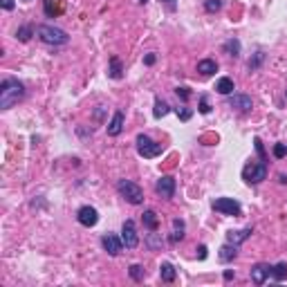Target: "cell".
<instances>
[{
  "label": "cell",
  "mask_w": 287,
  "mask_h": 287,
  "mask_svg": "<svg viewBox=\"0 0 287 287\" xmlns=\"http://www.w3.org/2000/svg\"><path fill=\"white\" fill-rule=\"evenodd\" d=\"M166 2V7H168L170 11H175V0H164Z\"/></svg>",
  "instance_id": "cell-38"
},
{
  "label": "cell",
  "mask_w": 287,
  "mask_h": 287,
  "mask_svg": "<svg viewBox=\"0 0 287 287\" xmlns=\"http://www.w3.org/2000/svg\"><path fill=\"white\" fill-rule=\"evenodd\" d=\"M251 234H253L251 227H247V229H236V231L231 229V231H227V243H231V245H243Z\"/></svg>",
  "instance_id": "cell-14"
},
{
  "label": "cell",
  "mask_w": 287,
  "mask_h": 287,
  "mask_svg": "<svg viewBox=\"0 0 287 287\" xmlns=\"http://www.w3.org/2000/svg\"><path fill=\"white\" fill-rule=\"evenodd\" d=\"M139 2H141V5H146V2H148V0H139Z\"/></svg>",
  "instance_id": "cell-41"
},
{
  "label": "cell",
  "mask_w": 287,
  "mask_h": 287,
  "mask_svg": "<svg viewBox=\"0 0 287 287\" xmlns=\"http://www.w3.org/2000/svg\"><path fill=\"white\" fill-rule=\"evenodd\" d=\"M43 5H45V14L52 18V16H59L61 11H63V7L59 5V2H54V0H43Z\"/></svg>",
  "instance_id": "cell-25"
},
{
  "label": "cell",
  "mask_w": 287,
  "mask_h": 287,
  "mask_svg": "<svg viewBox=\"0 0 287 287\" xmlns=\"http://www.w3.org/2000/svg\"><path fill=\"white\" fill-rule=\"evenodd\" d=\"M231 278H234V272H231V269H227V272H224V281H231Z\"/></svg>",
  "instance_id": "cell-39"
},
{
  "label": "cell",
  "mask_w": 287,
  "mask_h": 287,
  "mask_svg": "<svg viewBox=\"0 0 287 287\" xmlns=\"http://www.w3.org/2000/svg\"><path fill=\"white\" fill-rule=\"evenodd\" d=\"M101 245H103V249H106L110 256H119V253H122V247H123V240L117 238L115 234H106L101 238Z\"/></svg>",
  "instance_id": "cell-11"
},
{
  "label": "cell",
  "mask_w": 287,
  "mask_h": 287,
  "mask_svg": "<svg viewBox=\"0 0 287 287\" xmlns=\"http://www.w3.org/2000/svg\"><path fill=\"white\" fill-rule=\"evenodd\" d=\"M215 90H218L220 94H224V97H229V94L236 90L234 85V79H229V77H222L218 83H215Z\"/></svg>",
  "instance_id": "cell-18"
},
{
  "label": "cell",
  "mask_w": 287,
  "mask_h": 287,
  "mask_svg": "<svg viewBox=\"0 0 287 287\" xmlns=\"http://www.w3.org/2000/svg\"><path fill=\"white\" fill-rule=\"evenodd\" d=\"M229 108H236V110L240 112H249L251 110V97H247V94H234V97H229Z\"/></svg>",
  "instance_id": "cell-12"
},
{
  "label": "cell",
  "mask_w": 287,
  "mask_h": 287,
  "mask_svg": "<svg viewBox=\"0 0 287 287\" xmlns=\"http://www.w3.org/2000/svg\"><path fill=\"white\" fill-rule=\"evenodd\" d=\"M160 278L164 283H173L175 281V267H173L170 263H162L160 265Z\"/></svg>",
  "instance_id": "cell-20"
},
{
  "label": "cell",
  "mask_w": 287,
  "mask_h": 287,
  "mask_svg": "<svg viewBox=\"0 0 287 287\" xmlns=\"http://www.w3.org/2000/svg\"><path fill=\"white\" fill-rule=\"evenodd\" d=\"M265 177H267V160L258 157V162H251L243 168V180L247 184H260Z\"/></svg>",
  "instance_id": "cell-4"
},
{
  "label": "cell",
  "mask_w": 287,
  "mask_h": 287,
  "mask_svg": "<svg viewBox=\"0 0 287 287\" xmlns=\"http://www.w3.org/2000/svg\"><path fill=\"white\" fill-rule=\"evenodd\" d=\"M144 227L148 229V231H157V227H160V220H157V213L153 209H148V211H144Z\"/></svg>",
  "instance_id": "cell-19"
},
{
  "label": "cell",
  "mask_w": 287,
  "mask_h": 287,
  "mask_svg": "<svg viewBox=\"0 0 287 287\" xmlns=\"http://www.w3.org/2000/svg\"><path fill=\"white\" fill-rule=\"evenodd\" d=\"M135 144H137V153H139L144 160H155V157H160L162 153H164V146L162 144H157V141H153L148 135H137V139H135Z\"/></svg>",
  "instance_id": "cell-3"
},
{
  "label": "cell",
  "mask_w": 287,
  "mask_h": 287,
  "mask_svg": "<svg viewBox=\"0 0 287 287\" xmlns=\"http://www.w3.org/2000/svg\"><path fill=\"white\" fill-rule=\"evenodd\" d=\"M205 9L209 14H215V11L222 9V0H205Z\"/></svg>",
  "instance_id": "cell-28"
},
{
  "label": "cell",
  "mask_w": 287,
  "mask_h": 287,
  "mask_svg": "<svg viewBox=\"0 0 287 287\" xmlns=\"http://www.w3.org/2000/svg\"><path fill=\"white\" fill-rule=\"evenodd\" d=\"M285 155H287V146L285 144H276V146H274V157L281 160V157H285Z\"/></svg>",
  "instance_id": "cell-32"
},
{
  "label": "cell",
  "mask_w": 287,
  "mask_h": 287,
  "mask_svg": "<svg viewBox=\"0 0 287 287\" xmlns=\"http://www.w3.org/2000/svg\"><path fill=\"white\" fill-rule=\"evenodd\" d=\"M0 5H2V9L11 11V9H14V0H0Z\"/></svg>",
  "instance_id": "cell-35"
},
{
  "label": "cell",
  "mask_w": 287,
  "mask_h": 287,
  "mask_svg": "<svg viewBox=\"0 0 287 287\" xmlns=\"http://www.w3.org/2000/svg\"><path fill=\"white\" fill-rule=\"evenodd\" d=\"M155 191H157L160 198L170 200L173 195H175V180H173L170 175H162L160 180H157V184H155Z\"/></svg>",
  "instance_id": "cell-8"
},
{
  "label": "cell",
  "mask_w": 287,
  "mask_h": 287,
  "mask_svg": "<svg viewBox=\"0 0 287 287\" xmlns=\"http://www.w3.org/2000/svg\"><path fill=\"white\" fill-rule=\"evenodd\" d=\"M198 72L202 74V77H211L213 72H218V63H215L213 59H205L198 63Z\"/></svg>",
  "instance_id": "cell-17"
},
{
  "label": "cell",
  "mask_w": 287,
  "mask_h": 287,
  "mask_svg": "<svg viewBox=\"0 0 287 287\" xmlns=\"http://www.w3.org/2000/svg\"><path fill=\"white\" fill-rule=\"evenodd\" d=\"M25 97V85L18 79H5L0 83V110L14 108Z\"/></svg>",
  "instance_id": "cell-1"
},
{
  "label": "cell",
  "mask_w": 287,
  "mask_h": 287,
  "mask_svg": "<svg viewBox=\"0 0 287 287\" xmlns=\"http://www.w3.org/2000/svg\"><path fill=\"white\" fill-rule=\"evenodd\" d=\"M251 283L253 285H263L267 278H272V265H265V263H258L251 267Z\"/></svg>",
  "instance_id": "cell-10"
},
{
  "label": "cell",
  "mask_w": 287,
  "mask_h": 287,
  "mask_svg": "<svg viewBox=\"0 0 287 287\" xmlns=\"http://www.w3.org/2000/svg\"><path fill=\"white\" fill-rule=\"evenodd\" d=\"M184 238V222H182L180 218L173 220V234H170V243H177V240Z\"/></svg>",
  "instance_id": "cell-21"
},
{
  "label": "cell",
  "mask_w": 287,
  "mask_h": 287,
  "mask_svg": "<svg viewBox=\"0 0 287 287\" xmlns=\"http://www.w3.org/2000/svg\"><path fill=\"white\" fill-rule=\"evenodd\" d=\"M285 94H287V90H285Z\"/></svg>",
  "instance_id": "cell-42"
},
{
  "label": "cell",
  "mask_w": 287,
  "mask_h": 287,
  "mask_svg": "<svg viewBox=\"0 0 287 287\" xmlns=\"http://www.w3.org/2000/svg\"><path fill=\"white\" fill-rule=\"evenodd\" d=\"M77 220L83 227H94V224L99 222V211L94 209V206H81V209L77 211Z\"/></svg>",
  "instance_id": "cell-9"
},
{
  "label": "cell",
  "mask_w": 287,
  "mask_h": 287,
  "mask_svg": "<svg viewBox=\"0 0 287 287\" xmlns=\"http://www.w3.org/2000/svg\"><path fill=\"white\" fill-rule=\"evenodd\" d=\"M108 77L115 79V81L123 79V65H122V61H119V56H110V65H108Z\"/></svg>",
  "instance_id": "cell-15"
},
{
  "label": "cell",
  "mask_w": 287,
  "mask_h": 287,
  "mask_svg": "<svg viewBox=\"0 0 287 287\" xmlns=\"http://www.w3.org/2000/svg\"><path fill=\"white\" fill-rule=\"evenodd\" d=\"M144 63H146V65H153V63H155V54H148L146 59H144Z\"/></svg>",
  "instance_id": "cell-37"
},
{
  "label": "cell",
  "mask_w": 287,
  "mask_h": 287,
  "mask_svg": "<svg viewBox=\"0 0 287 287\" xmlns=\"http://www.w3.org/2000/svg\"><path fill=\"white\" fill-rule=\"evenodd\" d=\"M177 92V97L182 99V101H189V97H191V92H189V88H177L175 90Z\"/></svg>",
  "instance_id": "cell-33"
},
{
  "label": "cell",
  "mask_w": 287,
  "mask_h": 287,
  "mask_svg": "<svg viewBox=\"0 0 287 287\" xmlns=\"http://www.w3.org/2000/svg\"><path fill=\"white\" fill-rule=\"evenodd\" d=\"M278 180H281V184H287V175H278Z\"/></svg>",
  "instance_id": "cell-40"
},
{
  "label": "cell",
  "mask_w": 287,
  "mask_h": 287,
  "mask_svg": "<svg viewBox=\"0 0 287 287\" xmlns=\"http://www.w3.org/2000/svg\"><path fill=\"white\" fill-rule=\"evenodd\" d=\"M222 49L229 54V56H234V59H236V56L240 54V41L238 39H229L227 43L222 45Z\"/></svg>",
  "instance_id": "cell-24"
},
{
  "label": "cell",
  "mask_w": 287,
  "mask_h": 287,
  "mask_svg": "<svg viewBox=\"0 0 287 287\" xmlns=\"http://www.w3.org/2000/svg\"><path fill=\"white\" fill-rule=\"evenodd\" d=\"M175 112H177V117H180V119H182V122H189V119H191V117H193V112H191V110H189V108H177V110H175Z\"/></svg>",
  "instance_id": "cell-31"
},
{
  "label": "cell",
  "mask_w": 287,
  "mask_h": 287,
  "mask_svg": "<svg viewBox=\"0 0 287 287\" xmlns=\"http://www.w3.org/2000/svg\"><path fill=\"white\" fill-rule=\"evenodd\" d=\"M117 191L128 205H141V202H144V191H141V186L135 184V182H130V180H119Z\"/></svg>",
  "instance_id": "cell-5"
},
{
  "label": "cell",
  "mask_w": 287,
  "mask_h": 287,
  "mask_svg": "<svg viewBox=\"0 0 287 287\" xmlns=\"http://www.w3.org/2000/svg\"><path fill=\"white\" fill-rule=\"evenodd\" d=\"M148 245H151V247H162L164 243H162V240H157L155 234H151V238H148Z\"/></svg>",
  "instance_id": "cell-34"
},
{
  "label": "cell",
  "mask_w": 287,
  "mask_h": 287,
  "mask_svg": "<svg viewBox=\"0 0 287 287\" xmlns=\"http://www.w3.org/2000/svg\"><path fill=\"white\" fill-rule=\"evenodd\" d=\"M198 258H200V260H205V258H206V247H205V245H200V247H198Z\"/></svg>",
  "instance_id": "cell-36"
},
{
  "label": "cell",
  "mask_w": 287,
  "mask_h": 287,
  "mask_svg": "<svg viewBox=\"0 0 287 287\" xmlns=\"http://www.w3.org/2000/svg\"><path fill=\"white\" fill-rule=\"evenodd\" d=\"M263 59H265V54L256 52V54H253V59H249V70H258V68H260V63H263Z\"/></svg>",
  "instance_id": "cell-29"
},
{
  "label": "cell",
  "mask_w": 287,
  "mask_h": 287,
  "mask_svg": "<svg viewBox=\"0 0 287 287\" xmlns=\"http://www.w3.org/2000/svg\"><path fill=\"white\" fill-rule=\"evenodd\" d=\"M211 206H213V211H218V213H222V215H240L243 213L240 202L234 198H215L213 202H211Z\"/></svg>",
  "instance_id": "cell-6"
},
{
  "label": "cell",
  "mask_w": 287,
  "mask_h": 287,
  "mask_svg": "<svg viewBox=\"0 0 287 287\" xmlns=\"http://www.w3.org/2000/svg\"><path fill=\"white\" fill-rule=\"evenodd\" d=\"M106 130H108V135H110V137L122 135V130H123V112L122 110H117L115 115H112V119H110V123L106 126Z\"/></svg>",
  "instance_id": "cell-13"
},
{
  "label": "cell",
  "mask_w": 287,
  "mask_h": 287,
  "mask_svg": "<svg viewBox=\"0 0 287 287\" xmlns=\"http://www.w3.org/2000/svg\"><path fill=\"white\" fill-rule=\"evenodd\" d=\"M32 32H34V27H30V25H25V27H20L18 32H16V39L23 41V43H27V41L32 39Z\"/></svg>",
  "instance_id": "cell-26"
},
{
  "label": "cell",
  "mask_w": 287,
  "mask_h": 287,
  "mask_svg": "<svg viewBox=\"0 0 287 287\" xmlns=\"http://www.w3.org/2000/svg\"><path fill=\"white\" fill-rule=\"evenodd\" d=\"M36 34H39L41 41L47 45H65L70 41L68 32L59 30V27H54V25H39V27H36Z\"/></svg>",
  "instance_id": "cell-2"
},
{
  "label": "cell",
  "mask_w": 287,
  "mask_h": 287,
  "mask_svg": "<svg viewBox=\"0 0 287 287\" xmlns=\"http://www.w3.org/2000/svg\"><path fill=\"white\" fill-rule=\"evenodd\" d=\"M218 256H220V260H222V263H231V260L238 256V245H231V243L222 245Z\"/></svg>",
  "instance_id": "cell-16"
},
{
  "label": "cell",
  "mask_w": 287,
  "mask_h": 287,
  "mask_svg": "<svg viewBox=\"0 0 287 287\" xmlns=\"http://www.w3.org/2000/svg\"><path fill=\"white\" fill-rule=\"evenodd\" d=\"M272 278L274 281H285L287 278V263H276V265H272Z\"/></svg>",
  "instance_id": "cell-23"
},
{
  "label": "cell",
  "mask_w": 287,
  "mask_h": 287,
  "mask_svg": "<svg viewBox=\"0 0 287 287\" xmlns=\"http://www.w3.org/2000/svg\"><path fill=\"white\" fill-rule=\"evenodd\" d=\"M198 110L202 112V115H209L211 112V106H209V99H206V94H200V106Z\"/></svg>",
  "instance_id": "cell-30"
},
{
  "label": "cell",
  "mask_w": 287,
  "mask_h": 287,
  "mask_svg": "<svg viewBox=\"0 0 287 287\" xmlns=\"http://www.w3.org/2000/svg\"><path fill=\"white\" fill-rule=\"evenodd\" d=\"M130 278L132 281H144L146 278V272L141 265H130Z\"/></svg>",
  "instance_id": "cell-27"
},
{
  "label": "cell",
  "mask_w": 287,
  "mask_h": 287,
  "mask_svg": "<svg viewBox=\"0 0 287 287\" xmlns=\"http://www.w3.org/2000/svg\"><path fill=\"white\" fill-rule=\"evenodd\" d=\"M170 112V106L166 101H162V99H155V108H153V117L155 119H162V117H166Z\"/></svg>",
  "instance_id": "cell-22"
},
{
  "label": "cell",
  "mask_w": 287,
  "mask_h": 287,
  "mask_svg": "<svg viewBox=\"0 0 287 287\" xmlns=\"http://www.w3.org/2000/svg\"><path fill=\"white\" fill-rule=\"evenodd\" d=\"M122 240L123 245H126L128 249H135L137 245H139V236H137V227L132 220H126L122 227Z\"/></svg>",
  "instance_id": "cell-7"
}]
</instances>
